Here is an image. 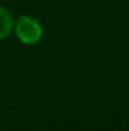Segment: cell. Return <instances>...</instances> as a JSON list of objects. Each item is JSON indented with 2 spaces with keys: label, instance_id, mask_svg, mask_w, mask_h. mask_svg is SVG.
<instances>
[{
  "label": "cell",
  "instance_id": "obj_1",
  "mask_svg": "<svg viewBox=\"0 0 129 131\" xmlns=\"http://www.w3.org/2000/svg\"><path fill=\"white\" fill-rule=\"evenodd\" d=\"M14 27L18 38L25 45L37 43L43 36L42 24L29 15H20Z\"/></svg>",
  "mask_w": 129,
  "mask_h": 131
},
{
  "label": "cell",
  "instance_id": "obj_2",
  "mask_svg": "<svg viewBox=\"0 0 129 131\" xmlns=\"http://www.w3.org/2000/svg\"><path fill=\"white\" fill-rule=\"evenodd\" d=\"M13 27L14 24H13L11 13L6 8L0 6V40L6 38L10 35Z\"/></svg>",
  "mask_w": 129,
  "mask_h": 131
}]
</instances>
